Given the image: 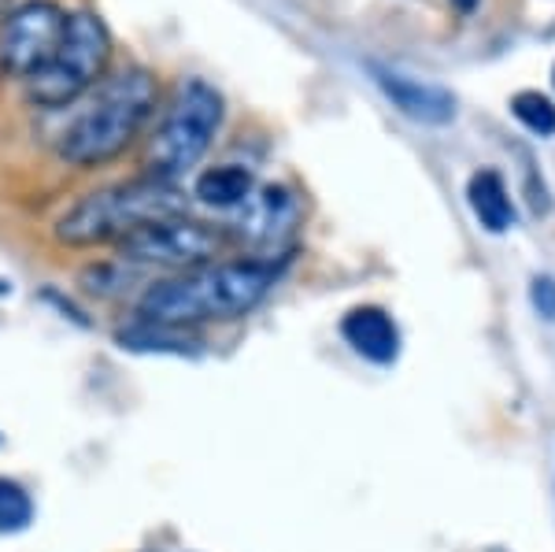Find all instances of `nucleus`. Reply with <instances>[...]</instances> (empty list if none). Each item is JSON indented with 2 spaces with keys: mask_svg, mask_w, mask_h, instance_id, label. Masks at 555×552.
I'll return each mask as SVG.
<instances>
[{
  "mask_svg": "<svg viewBox=\"0 0 555 552\" xmlns=\"http://www.w3.org/2000/svg\"><path fill=\"white\" fill-rule=\"evenodd\" d=\"M278 282L274 260H234V264H204L178 271L164 282H152L138 311L145 323L159 326H196V323H227L248 316Z\"/></svg>",
  "mask_w": 555,
  "mask_h": 552,
  "instance_id": "f257e3e1",
  "label": "nucleus"
},
{
  "mask_svg": "<svg viewBox=\"0 0 555 552\" xmlns=\"http://www.w3.org/2000/svg\"><path fill=\"white\" fill-rule=\"evenodd\" d=\"M159 86L145 67H127L104 78L89 104L60 133V156L75 167H101L122 156L156 115Z\"/></svg>",
  "mask_w": 555,
  "mask_h": 552,
  "instance_id": "f03ea898",
  "label": "nucleus"
},
{
  "mask_svg": "<svg viewBox=\"0 0 555 552\" xmlns=\"http://www.w3.org/2000/svg\"><path fill=\"white\" fill-rule=\"evenodd\" d=\"M190 201L175 182H159V178H133V182L104 185V190L86 193L78 204L60 216L56 238L64 245L89 248L107 242H127L130 234L164 222L175 216H185Z\"/></svg>",
  "mask_w": 555,
  "mask_h": 552,
  "instance_id": "7ed1b4c3",
  "label": "nucleus"
},
{
  "mask_svg": "<svg viewBox=\"0 0 555 552\" xmlns=\"http://www.w3.org/2000/svg\"><path fill=\"white\" fill-rule=\"evenodd\" d=\"M222 115H227V104H222L219 89L204 78H185L175 89L156 133L149 138L145 175L159 178V182H175L185 171H193L211 149L215 133L222 127Z\"/></svg>",
  "mask_w": 555,
  "mask_h": 552,
  "instance_id": "20e7f679",
  "label": "nucleus"
},
{
  "mask_svg": "<svg viewBox=\"0 0 555 552\" xmlns=\"http://www.w3.org/2000/svg\"><path fill=\"white\" fill-rule=\"evenodd\" d=\"M112 64V30L96 12H70L60 49L38 75L26 82V97L38 108H67L107 78Z\"/></svg>",
  "mask_w": 555,
  "mask_h": 552,
  "instance_id": "39448f33",
  "label": "nucleus"
},
{
  "mask_svg": "<svg viewBox=\"0 0 555 552\" xmlns=\"http://www.w3.org/2000/svg\"><path fill=\"white\" fill-rule=\"evenodd\" d=\"M67 12L52 0H26L0 23V70L30 82L64 38Z\"/></svg>",
  "mask_w": 555,
  "mask_h": 552,
  "instance_id": "423d86ee",
  "label": "nucleus"
},
{
  "mask_svg": "<svg viewBox=\"0 0 555 552\" xmlns=\"http://www.w3.org/2000/svg\"><path fill=\"white\" fill-rule=\"evenodd\" d=\"M227 234L208 227V222H196L190 216H175L164 222H152V227L130 234L122 245V256L133 264L149 267H171V271H190V267L215 264Z\"/></svg>",
  "mask_w": 555,
  "mask_h": 552,
  "instance_id": "0eeeda50",
  "label": "nucleus"
},
{
  "mask_svg": "<svg viewBox=\"0 0 555 552\" xmlns=\"http://www.w3.org/2000/svg\"><path fill=\"white\" fill-rule=\"evenodd\" d=\"M300 197L289 185H256L245 201L237 204L234 234L241 245L259 253V260H271L293 242L300 227Z\"/></svg>",
  "mask_w": 555,
  "mask_h": 552,
  "instance_id": "6e6552de",
  "label": "nucleus"
},
{
  "mask_svg": "<svg viewBox=\"0 0 555 552\" xmlns=\"http://www.w3.org/2000/svg\"><path fill=\"white\" fill-rule=\"evenodd\" d=\"M371 75L382 93L392 101V108L404 112L408 119L429 123V127H441V123L455 119V97L444 86L423 82V78H411L404 70H392L382 64H371Z\"/></svg>",
  "mask_w": 555,
  "mask_h": 552,
  "instance_id": "1a4fd4ad",
  "label": "nucleus"
},
{
  "mask_svg": "<svg viewBox=\"0 0 555 552\" xmlns=\"http://www.w3.org/2000/svg\"><path fill=\"white\" fill-rule=\"evenodd\" d=\"M341 334L356 352L366 356V360H374V363H392L400 352L397 323L389 319V311H382L374 305L348 311L345 323H341Z\"/></svg>",
  "mask_w": 555,
  "mask_h": 552,
  "instance_id": "9d476101",
  "label": "nucleus"
},
{
  "mask_svg": "<svg viewBox=\"0 0 555 552\" xmlns=\"http://www.w3.org/2000/svg\"><path fill=\"white\" fill-rule=\"evenodd\" d=\"M467 201L470 211L489 234H504L515 227V204L507 197V185L496 171H478L467 182Z\"/></svg>",
  "mask_w": 555,
  "mask_h": 552,
  "instance_id": "9b49d317",
  "label": "nucleus"
},
{
  "mask_svg": "<svg viewBox=\"0 0 555 552\" xmlns=\"http://www.w3.org/2000/svg\"><path fill=\"white\" fill-rule=\"evenodd\" d=\"M256 190V178L253 171L237 164H219V167H208L193 185V197L208 208H237L248 193Z\"/></svg>",
  "mask_w": 555,
  "mask_h": 552,
  "instance_id": "f8f14e48",
  "label": "nucleus"
},
{
  "mask_svg": "<svg viewBox=\"0 0 555 552\" xmlns=\"http://www.w3.org/2000/svg\"><path fill=\"white\" fill-rule=\"evenodd\" d=\"M512 115L537 138H552L555 133V104L537 89H522V93L512 97Z\"/></svg>",
  "mask_w": 555,
  "mask_h": 552,
  "instance_id": "ddd939ff",
  "label": "nucleus"
},
{
  "mask_svg": "<svg viewBox=\"0 0 555 552\" xmlns=\"http://www.w3.org/2000/svg\"><path fill=\"white\" fill-rule=\"evenodd\" d=\"M30 519H34V504H30V497H26V489L20 483L0 478V530L4 534L23 530Z\"/></svg>",
  "mask_w": 555,
  "mask_h": 552,
  "instance_id": "4468645a",
  "label": "nucleus"
},
{
  "mask_svg": "<svg viewBox=\"0 0 555 552\" xmlns=\"http://www.w3.org/2000/svg\"><path fill=\"white\" fill-rule=\"evenodd\" d=\"M530 300L548 323H555V279L552 274H537L533 286H530Z\"/></svg>",
  "mask_w": 555,
  "mask_h": 552,
  "instance_id": "2eb2a0df",
  "label": "nucleus"
},
{
  "mask_svg": "<svg viewBox=\"0 0 555 552\" xmlns=\"http://www.w3.org/2000/svg\"><path fill=\"white\" fill-rule=\"evenodd\" d=\"M452 4H455V8H463V12H470V8L478 4V0H452Z\"/></svg>",
  "mask_w": 555,
  "mask_h": 552,
  "instance_id": "dca6fc26",
  "label": "nucleus"
},
{
  "mask_svg": "<svg viewBox=\"0 0 555 552\" xmlns=\"http://www.w3.org/2000/svg\"><path fill=\"white\" fill-rule=\"evenodd\" d=\"M4 15H8V0H0V23H4Z\"/></svg>",
  "mask_w": 555,
  "mask_h": 552,
  "instance_id": "f3484780",
  "label": "nucleus"
}]
</instances>
